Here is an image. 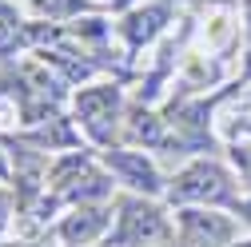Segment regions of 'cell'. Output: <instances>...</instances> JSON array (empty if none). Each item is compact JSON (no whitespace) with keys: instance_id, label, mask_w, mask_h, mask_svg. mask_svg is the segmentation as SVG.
Instances as JSON below:
<instances>
[{"instance_id":"obj_1","label":"cell","mask_w":251,"mask_h":247,"mask_svg":"<svg viewBox=\"0 0 251 247\" xmlns=\"http://www.w3.org/2000/svg\"><path fill=\"white\" fill-rule=\"evenodd\" d=\"M172 199H200V203L231 199V179L219 164H192L172 179Z\"/></svg>"},{"instance_id":"obj_2","label":"cell","mask_w":251,"mask_h":247,"mask_svg":"<svg viewBox=\"0 0 251 247\" xmlns=\"http://www.w3.org/2000/svg\"><path fill=\"white\" fill-rule=\"evenodd\" d=\"M168 235V223L164 215L148 207V203H124V215H120V231H116V243H128V247H140V243H155Z\"/></svg>"},{"instance_id":"obj_3","label":"cell","mask_w":251,"mask_h":247,"mask_svg":"<svg viewBox=\"0 0 251 247\" xmlns=\"http://www.w3.org/2000/svg\"><path fill=\"white\" fill-rule=\"evenodd\" d=\"M108 164L124 175V183H132V188H144V192H160V175H155V168L140 156V151H112Z\"/></svg>"},{"instance_id":"obj_4","label":"cell","mask_w":251,"mask_h":247,"mask_svg":"<svg viewBox=\"0 0 251 247\" xmlns=\"http://www.w3.org/2000/svg\"><path fill=\"white\" fill-rule=\"evenodd\" d=\"M80 104V116L92 132H100L104 120H116V88H92L76 100Z\"/></svg>"},{"instance_id":"obj_5","label":"cell","mask_w":251,"mask_h":247,"mask_svg":"<svg viewBox=\"0 0 251 247\" xmlns=\"http://www.w3.org/2000/svg\"><path fill=\"white\" fill-rule=\"evenodd\" d=\"M168 20V12L164 8H144V12H132L128 16V24H124V32H128V40L140 48L144 40H151L155 32H160V24Z\"/></svg>"},{"instance_id":"obj_6","label":"cell","mask_w":251,"mask_h":247,"mask_svg":"<svg viewBox=\"0 0 251 247\" xmlns=\"http://www.w3.org/2000/svg\"><path fill=\"white\" fill-rule=\"evenodd\" d=\"M183 227H187V235H196L200 243H219V239H227V223L219 220V215H196V211H187L183 215Z\"/></svg>"},{"instance_id":"obj_7","label":"cell","mask_w":251,"mask_h":247,"mask_svg":"<svg viewBox=\"0 0 251 247\" xmlns=\"http://www.w3.org/2000/svg\"><path fill=\"white\" fill-rule=\"evenodd\" d=\"M100 227H104V215H100V211H76L72 220L60 227V235H64L68 243H84V239L96 235Z\"/></svg>"},{"instance_id":"obj_8","label":"cell","mask_w":251,"mask_h":247,"mask_svg":"<svg viewBox=\"0 0 251 247\" xmlns=\"http://www.w3.org/2000/svg\"><path fill=\"white\" fill-rule=\"evenodd\" d=\"M16 44H24V24H20L8 8H0V56H4V52H16Z\"/></svg>"},{"instance_id":"obj_9","label":"cell","mask_w":251,"mask_h":247,"mask_svg":"<svg viewBox=\"0 0 251 247\" xmlns=\"http://www.w3.org/2000/svg\"><path fill=\"white\" fill-rule=\"evenodd\" d=\"M40 8L44 12H52V16H60V12H76V8H88L84 0H40Z\"/></svg>"},{"instance_id":"obj_10","label":"cell","mask_w":251,"mask_h":247,"mask_svg":"<svg viewBox=\"0 0 251 247\" xmlns=\"http://www.w3.org/2000/svg\"><path fill=\"white\" fill-rule=\"evenodd\" d=\"M235 164L243 168V175L251 179V148H235Z\"/></svg>"},{"instance_id":"obj_11","label":"cell","mask_w":251,"mask_h":247,"mask_svg":"<svg viewBox=\"0 0 251 247\" xmlns=\"http://www.w3.org/2000/svg\"><path fill=\"white\" fill-rule=\"evenodd\" d=\"M4 220H8V215H4V203H0V227H4Z\"/></svg>"},{"instance_id":"obj_12","label":"cell","mask_w":251,"mask_h":247,"mask_svg":"<svg viewBox=\"0 0 251 247\" xmlns=\"http://www.w3.org/2000/svg\"><path fill=\"white\" fill-rule=\"evenodd\" d=\"M247 76H251V56H247Z\"/></svg>"},{"instance_id":"obj_13","label":"cell","mask_w":251,"mask_h":247,"mask_svg":"<svg viewBox=\"0 0 251 247\" xmlns=\"http://www.w3.org/2000/svg\"><path fill=\"white\" fill-rule=\"evenodd\" d=\"M0 175H4V160H0Z\"/></svg>"},{"instance_id":"obj_14","label":"cell","mask_w":251,"mask_h":247,"mask_svg":"<svg viewBox=\"0 0 251 247\" xmlns=\"http://www.w3.org/2000/svg\"><path fill=\"white\" fill-rule=\"evenodd\" d=\"M247 211H251V207H247ZM247 220H251V215H247Z\"/></svg>"},{"instance_id":"obj_15","label":"cell","mask_w":251,"mask_h":247,"mask_svg":"<svg viewBox=\"0 0 251 247\" xmlns=\"http://www.w3.org/2000/svg\"><path fill=\"white\" fill-rule=\"evenodd\" d=\"M243 247H251V243H243Z\"/></svg>"}]
</instances>
